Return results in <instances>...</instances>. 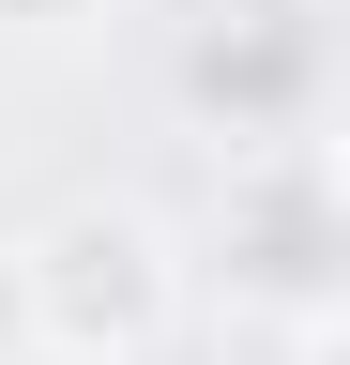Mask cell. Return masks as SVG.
<instances>
[{
  "instance_id": "277c9868",
  "label": "cell",
  "mask_w": 350,
  "mask_h": 365,
  "mask_svg": "<svg viewBox=\"0 0 350 365\" xmlns=\"http://www.w3.org/2000/svg\"><path fill=\"white\" fill-rule=\"evenodd\" d=\"M92 0H0V31H76Z\"/></svg>"
},
{
  "instance_id": "6da1fadb",
  "label": "cell",
  "mask_w": 350,
  "mask_h": 365,
  "mask_svg": "<svg viewBox=\"0 0 350 365\" xmlns=\"http://www.w3.org/2000/svg\"><path fill=\"white\" fill-rule=\"evenodd\" d=\"M16 244V319H31V365H153L183 335L198 274H183V228L153 198H61Z\"/></svg>"
},
{
  "instance_id": "5b68a950",
  "label": "cell",
  "mask_w": 350,
  "mask_h": 365,
  "mask_svg": "<svg viewBox=\"0 0 350 365\" xmlns=\"http://www.w3.org/2000/svg\"><path fill=\"white\" fill-rule=\"evenodd\" d=\"M0 365H31V319H16V244H0Z\"/></svg>"
},
{
  "instance_id": "7a4b0ae2",
  "label": "cell",
  "mask_w": 350,
  "mask_h": 365,
  "mask_svg": "<svg viewBox=\"0 0 350 365\" xmlns=\"http://www.w3.org/2000/svg\"><path fill=\"white\" fill-rule=\"evenodd\" d=\"M213 259H229L244 304L335 319L350 213H335V153H320V137H259V153H229V182H213Z\"/></svg>"
},
{
  "instance_id": "3957f363",
  "label": "cell",
  "mask_w": 350,
  "mask_h": 365,
  "mask_svg": "<svg viewBox=\"0 0 350 365\" xmlns=\"http://www.w3.org/2000/svg\"><path fill=\"white\" fill-rule=\"evenodd\" d=\"M183 91H198V122H229V153H259V137H320V31H304L289 0L198 16Z\"/></svg>"
}]
</instances>
